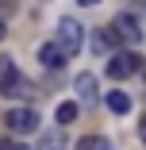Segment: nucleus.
<instances>
[{
  "mask_svg": "<svg viewBox=\"0 0 146 150\" xmlns=\"http://www.w3.org/2000/svg\"><path fill=\"white\" fill-rule=\"evenodd\" d=\"M77 96L81 100H96V77L92 73H77Z\"/></svg>",
  "mask_w": 146,
  "mask_h": 150,
  "instance_id": "8",
  "label": "nucleus"
},
{
  "mask_svg": "<svg viewBox=\"0 0 146 150\" xmlns=\"http://www.w3.org/2000/svg\"><path fill=\"white\" fill-rule=\"evenodd\" d=\"M111 27L119 31V39H123V46H127V50L142 42V27H138V19H135V16H127V12H123V16H115V19H111Z\"/></svg>",
  "mask_w": 146,
  "mask_h": 150,
  "instance_id": "3",
  "label": "nucleus"
},
{
  "mask_svg": "<svg viewBox=\"0 0 146 150\" xmlns=\"http://www.w3.org/2000/svg\"><path fill=\"white\" fill-rule=\"evenodd\" d=\"M135 69H138L135 50H119V54H115L111 62H108V77H111V81H123V77H131Z\"/></svg>",
  "mask_w": 146,
  "mask_h": 150,
  "instance_id": "4",
  "label": "nucleus"
},
{
  "mask_svg": "<svg viewBox=\"0 0 146 150\" xmlns=\"http://www.w3.org/2000/svg\"><path fill=\"white\" fill-rule=\"evenodd\" d=\"M0 150H19L16 142H8V139H0Z\"/></svg>",
  "mask_w": 146,
  "mask_h": 150,
  "instance_id": "14",
  "label": "nucleus"
},
{
  "mask_svg": "<svg viewBox=\"0 0 146 150\" xmlns=\"http://www.w3.org/2000/svg\"><path fill=\"white\" fill-rule=\"evenodd\" d=\"M66 58H69V54L62 50V42H42V46H39V62H42V66H50V69H58Z\"/></svg>",
  "mask_w": 146,
  "mask_h": 150,
  "instance_id": "7",
  "label": "nucleus"
},
{
  "mask_svg": "<svg viewBox=\"0 0 146 150\" xmlns=\"http://www.w3.org/2000/svg\"><path fill=\"white\" fill-rule=\"evenodd\" d=\"M77 150H111V146H108V139L89 135V139H81V142H77Z\"/></svg>",
  "mask_w": 146,
  "mask_h": 150,
  "instance_id": "11",
  "label": "nucleus"
},
{
  "mask_svg": "<svg viewBox=\"0 0 146 150\" xmlns=\"http://www.w3.org/2000/svg\"><path fill=\"white\" fill-rule=\"evenodd\" d=\"M4 31H8V23H4V19H0V39H4Z\"/></svg>",
  "mask_w": 146,
  "mask_h": 150,
  "instance_id": "16",
  "label": "nucleus"
},
{
  "mask_svg": "<svg viewBox=\"0 0 146 150\" xmlns=\"http://www.w3.org/2000/svg\"><path fill=\"white\" fill-rule=\"evenodd\" d=\"M39 150H66V146H62V139H58V135H42Z\"/></svg>",
  "mask_w": 146,
  "mask_h": 150,
  "instance_id": "12",
  "label": "nucleus"
},
{
  "mask_svg": "<svg viewBox=\"0 0 146 150\" xmlns=\"http://www.w3.org/2000/svg\"><path fill=\"white\" fill-rule=\"evenodd\" d=\"M138 139H142V142H146V115H142V119H138Z\"/></svg>",
  "mask_w": 146,
  "mask_h": 150,
  "instance_id": "13",
  "label": "nucleus"
},
{
  "mask_svg": "<svg viewBox=\"0 0 146 150\" xmlns=\"http://www.w3.org/2000/svg\"><path fill=\"white\" fill-rule=\"evenodd\" d=\"M77 4H81V8H92V4H100V0H77Z\"/></svg>",
  "mask_w": 146,
  "mask_h": 150,
  "instance_id": "15",
  "label": "nucleus"
},
{
  "mask_svg": "<svg viewBox=\"0 0 146 150\" xmlns=\"http://www.w3.org/2000/svg\"><path fill=\"white\" fill-rule=\"evenodd\" d=\"M111 46H119V50H127L115 27H108V31H96V35H92V50H96V54H108Z\"/></svg>",
  "mask_w": 146,
  "mask_h": 150,
  "instance_id": "6",
  "label": "nucleus"
},
{
  "mask_svg": "<svg viewBox=\"0 0 146 150\" xmlns=\"http://www.w3.org/2000/svg\"><path fill=\"white\" fill-rule=\"evenodd\" d=\"M77 115H81V108L73 100H62V104H58V123H73Z\"/></svg>",
  "mask_w": 146,
  "mask_h": 150,
  "instance_id": "10",
  "label": "nucleus"
},
{
  "mask_svg": "<svg viewBox=\"0 0 146 150\" xmlns=\"http://www.w3.org/2000/svg\"><path fill=\"white\" fill-rule=\"evenodd\" d=\"M0 93H4V96H23V93H27L23 73L16 69L12 58H0Z\"/></svg>",
  "mask_w": 146,
  "mask_h": 150,
  "instance_id": "1",
  "label": "nucleus"
},
{
  "mask_svg": "<svg viewBox=\"0 0 146 150\" xmlns=\"http://www.w3.org/2000/svg\"><path fill=\"white\" fill-rule=\"evenodd\" d=\"M104 104H108V108H111L115 115L131 112V96H127V93H119V88H115V93H108V96H104Z\"/></svg>",
  "mask_w": 146,
  "mask_h": 150,
  "instance_id": "9",
  "label": "nucleus"
},
{
  "mask_svg": "<svg viewBox=\"0 0 146 150\" xmlns=\"http://www.w3.org/2000/svg\"><path fill=\"white\" fill-rule=\"evenodd\" d=\"M58 42H62V50L73 58V54L81 50V42H85L81 23H77V19H62V23H58Z\"/></svg>",
  "mask_w": 146,
  "mask_h": 150,
  "instance_id": "2",
  "label": "nucleus"
},
{
  "mask_svg": "<svg viewBox=\"0 0 146 150\" xmlns=\"http://www.w3.org/2000/svg\"><path fill=\"white\" fill-rule=\"evenodd\" d=\"M4 119H8L12 131H35L39 127V112L35 108H12V112H4Z\"/></svg>",
  "mask_w": 146,
  "mask_h": 150,
  "instance_id": "5",
  "label": "nucleus"
}]
</instances>
